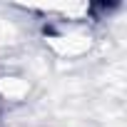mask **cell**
I'll return each mask as SVG.
<instances>
[{"instance_id":"obj_1","label":"cell","mask_w":127,"mask_h":127,"mask_svg":"<svg viewBox=\"0 0 127 127\" xmlns=\"http://www.w3.org/2000/svg\"><path fill=\"white\" fill-rule=\"evenodd\" d=\"M77 23H72V28H60L47 32V42L55 47V52L65 55V57H75L82 55L90 47V32L82 28H75Z\"/></svg>"},{"instance_id":"obj_2","label":"cell","mask_w":127,"mask_h":127,"mask_svg":"<svg viewBox=\"0 0 127 127\" xmlns=\"http://www.w3.org/2000/svg\"><path fill=\"white\" fill-rule=\"evenodd\" d=\"M28 95V82L23 77H0V97L3 100H20Z\"/></svg>"}]
</instances>
